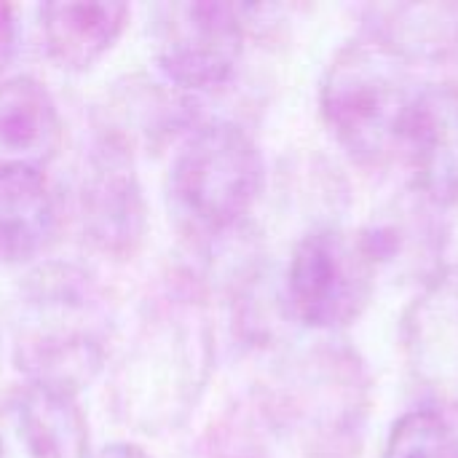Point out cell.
<instances>
[{"label":"cell","mask_w":458,"mask_h":458,"mask_svg":"<svg viewBox=\"0 0 458 458\" xmlns=\"http://www.w3.org/2000/svg\"><path fill=\"white\" fill-rule=\"evenodd\" d=\"M403 354L413 384L435 403V411H458V268H445L424 282L408 306Z\"/></svg>","instance_id":"8"},{"label":"cell","mask_w":458,"mask_h":458,"mask_svg":"<svg viewBox=\"0 0 458 458\" xmlns=\"http://www.w3.org/2000/svg\"><path fill=\"white\" fill-rule=\"evenodd\" d=\"M416 94L411 64L381 43L360 38L344 43L327 62L319 113L352 161L381 166L400 156Z\"/></svg>","instance_id":"3"},{"label":"cell","mask_w":458,"mask_h":458,"mask_svg":"<svg viewBox=\"0 0 458 458\" xmlns=\"http://www.w3.org/2000/svg\"><path fill=\"white\" fill-rule=\"evenodd\" d=\"M376 279L378 266L362 233L322 225L295 242L284 293L298 322L335 333L362 319L376 295Z\"/></svg>","instance_id":"5"},{"label":"cell","mask_w":458,"mask_h":458,"mask_svg":"<svg viewBox=\"0 0 458 458\" xmlns=\"http://www.w3.org/2000/svg\"><path fill=\"white\" fill-rule=\"evenodd\" d=\"M16 40H19V24H16L13 5L0 3V72L16 56V46H19Z\"/></svg>","instance_id":"16"},{"label":"cell","mask_w":458,"mask_h":458,"mask_svg":"<svg viewBox=\"0 0 458 458\" xmlns=\"http://www.w3.org/2000/svg\"><path fill=\"white\" fill-rule=\"evenodd\" d=\"M59 207L40 166L0 164V263H27L48 250Z\"/></svg>","instance_id":"11"},{"label":"cell","mask_w":458,"mask_h":458,"mask_svg":"<svg viewBox=\"0 0 458 458\" xmlns=\"http://www.w3.org/2000/svg\"><path fill=\"white\" fill-rule=\"evenodd\" d=\"M78 215L89 244L113 258H131L148 233V204L129 140L115 129H102L91 140L81 182Z\"/></svg>","instance_id":"7"},{"label":"cell","mask_w":458,"mask_h":458,"mask_svg":"<svg viewBox=\"0 0 458 458\" xmlns=\"http://www.w3.org/2000/svg\"><path fill=\"white\" fill-rule=\"evenodd\" d=\"M365 38L403 62H443L458 54V3H378L365 11Z\"/></svg>","instance_id":"12"},{"label":"cell","mask_w":458,"mask_h":458,"mask_svg":"<svg viewBox=\"0 0 458 458\" xmlns=\"http://www.w3.org/2000/svg\"><path fill=\"white\" fill-rule=\"evenodd\" d=\"M113 335V303L89 268L43 263L19 284L11 341L13 362L30 384L75 397L107 365Z\"/></svg>","instance_id":"2"},{"label":"cell","mask_w":458,"mask_h":458,"mask_svg":"<svg viewBox=\"0 0 458 458\" xmlns=\"http://www.w3.org/2000/svg\"><path fill=\"white\" fill-rule=\"evenodd\" d=\"M212 365L215 333L207 303L191 282H172L148 301L113 373V411L140 432H172L201 400Z\"/></svg>","instance_id":"1"},{"label":"cell","mask_w":458,"mask_h":458,"mask_svg":"<svg viewBox=\"0 0 458 458\" xmlns=\"http://www.w3.org/2000/svg\"><path fill=\"white\" fill-rule=\"evenodd\" d=\"M266 188V161L247 129L233 121L196 126L169 166V204L196 233L233 231Z\"/></svg>","instance_id":"4"},{"label":"cell","mask_w":458,"mask_h":458,"mask_svg":"<svg viewBox=\"0 0 458 458\" xmlns=\"http://www.w3.org/2000/svg\"><path fill=\"white\" fill-rule=\"evenodd\" d=\"M153 56L169 83L185 91L223 89L239 70L247 27L242 5L161 3L153 8Z\"/></svg>","instance_id":"6"},{"label":"cell","mask_w":458,"mask_h":458,"mask_svg":"<svg viewBox=\"0 0 458 458\" xmlns=\"http://www.w3.org/2000/svg\"><path fill=\"white\" fill-rule=\"evenodd\" d=\"M129 13L123 3H46L40 5L46 51L62 70H86L113 48Z\"/></svg>","instance_id":"14"},{"label":"cell","mask_w":458,"mask_h":458,"mask_svg":"<svg viewBox=\"0 0 458 458\" xmlns=\"http://www.w3.org/2000/svg\"><path fill=\"white\" fill-rule=\"evenodd\" d=\"M378 458H458V432L440 411L416 408L392 424Z\"/></svg>","instance_id":"15"},{"label":"cell","mask_w":458,"mask_h":458,"mask_svg":"<svg viewBox=\"0 0 458 458\" xmlns=\"http://www.w3.org/2000/svg\"><path fill=\"white\" fill-rule=\"evenodd\" d=\"M413 191L435 209L458 207V83L419 86L403 148Z\"/></svg>","instance_id":"9"},{"label":"cell","mask_w":458,"mask_h":458,"mask_svg":"<svg viewBox=\"0 0 458 458\" xmlns=\"http://www.w3.org/2000/svg\"><path fill=\"white\" fill-rule=\"evenodd\" d=\"M97 458H150L140 445H131V443H113L107 448L99 451Z\"/></svg>","instance_id":"17"},{"label":"cell","mask_w":458,"mask_h":458,"mask_svg":"<svg viewBox=\"0 0 458 458\" xmlns=\"http://www.w3.org/2000/svg\"><path fill=\"white\" fill-rule=\"evenodd\" d=\"M62 145V115L51 91L27 75L0 81V164L46 166Z\"/></svg>","instance_id":"13"},{"label":"cell","mask_w":458,"mask_h":458,"mask_svg":"<svg viewBox=\"0 0 458 458\" xmlns=\"http://www.w3.org/2000/svg\"><path fill=\"white\" fill-rule=\"evenodd\" d=\"M0 458H89L78 400L38 384L0 394Z\"/></svg>","instance_id":"10"}]
</instances>
